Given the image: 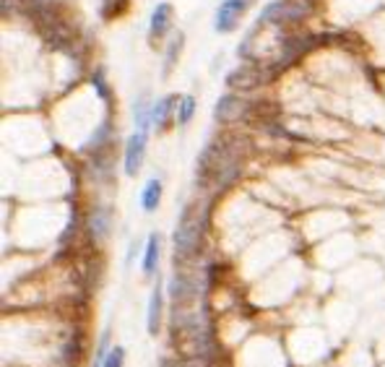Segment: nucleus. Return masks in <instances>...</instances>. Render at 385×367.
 <instances>
[{"label": "nucleus", "instance_id": "f257e3e1", "mask_svg": "<svg viewBox=\"0 0 385 367\" xmlns=\"http://www.w3.org/2000/svg\"><path fill=\"white\" fill-rule=\"evenodd\" d=\"M240 151L234 146H229L227 141H213L198 156L196 177L201 180V185L211 183L216 188H227L234 177L240 175Z\"/></svg>", "mask_w": 385, "mask_h": 367}, {"label": "nucleus", "instance_id": "f03ea898", "mask_svg": "<svg viewBox=\"0 0 385 367\" xmlns=\"http://www.w3.org/2000/svg\"><path fill=\"white\" fill-rule=\"evenodd\" d=\"M172 245H174V266H177V263L182 266L185 260L198 255V245H201V219H198V214H193L190 206L182 208Z\"/></svg>", "mask_w": 385, "mask_h": 367}, {"label": "nucleus", "instance_id": "7ed1b4c3", "mask_svg": "<svg viewBox=\"0 0 385 367\" xmlns=\"http://www.w3.org/2000/svg\"><path fill=\"white\" fill-rule=\"evenodd\" d=\"M307 14H310V3H302V0H295V3L276 0L271 6H265L258 26H263V23H281V21H300Z\"/></svg>", "mask_w": 385, "mask_h": 367}, {"label": "nucleus", "instance_id": "20e7f679", "mask_svg": "<svg viewBox=\"0 0 385 367\" xmlns=\"http://www.w3.org/2000/svg\"><path fill=\"white\" fill-rule=\"evenodd\" d=\"M167 292H169V297H172L174 305H180V307L196 302V297H198L196 276H190L185 268H174L172 279L167 284Z\"/></svg>", "mask_w": 385, "mask_h": 367}, {"label": "nucleus", "instance_id": "39448f33", "mask_svg": "<svg viewBox=\"0 0 385 367\" xmlns=\"http://www.w3.org/2000/svg\"><path fill=\"white\" fill-rule=\"evenodd\" d=\"M250 0H221L219 11H216V21H213V29L227 34L232 31L237 23H240V16L248 11Z\"/></svg>", "mask_w": 385, "mask_h": 367}, {"label": "nucleus", "instance_id": "423d86ee", "mask_svg": "<svg viewBox=\"0 0 385 367\" xmlns=\"http://www.w3.org/2000/svg\"><path fill=\"white\" fill-rule=\"evenodd\" d=\"M146 141H149L146 130H136V133L128 138V144H125V175L128 177H136L141 164H144Z\"/></svg>", "mask_w": 385, "mask_h": 367}, {"label": "nucleus", "instance_id": "0eeeda50", "mask_svg": "<svg viewBox=\"0 0 385 367\" xmlns=\"http://www.w3.org/2000/svg\"><path fill=\"white\" fill-rule=\"evenodd\" d=\"M248 107L240 97H234V94H224L219 102H216V107H213V120L221 122V125H227V122L240 120V117H248Z\"/></svg>", "mask_w": 385, "mask_h": 367}, {"label": "nucleus", "instance_id": "6e6552de", "mask_svg": "<svg viewBox=\"0 0 385 367\" xmlns=\"http://www.w3.org/2000/svg\"><path fill=\"white\" fill-rule=\"evenodd\" d=\"M273 73L260 70L258 65H240L227 76V84L232 89H255L258 84H265V78H271Z\"/></svg>", "mask_w": 385, "mask_h": 367}, {"label": "nucleus", "instance_id": "1a4fd4ad", "mask_svg": "<svg viewBox=\"0 0 385 367\" xmlns=\"http://www.w3.org/2000/svg\"><path fill=\"white\" fill-rule=\"evenodd\" d=\"M162 313H164V287L157 282L152 289V297H149V313H146L149 336H157L159 331H162Z\"/></svg>", "mask_w": 385, "mask_h": 367}, {"label": "nucleus", "instance_id": "9d476101", "mask_svg": "<svg viewBox=\"0 0 385 367\" xmlns=\"http://www.w3.org/2000/svg\"><path fill=\"white\" fill-rule=\"evenodd\" d=\"M86 227H89V238L94 240V243L105 240L107 235H110V227H112V211H110L107 206H97L89 214Z\"/></svg>", "mask_w": 385, "mask_h": 367}, {"label": "nucleus", "instance_id": "9b49d317", "mask_svg": "<svg viewBox=\"0 0 385 367\" xmlns=\"http://www.w3.org/2000/svg\"><path fill=\"white\" fill-rule=\"evenodd\" d=\"M177 105H180V100H177L174 94H169V97H164V100H159L157 105H154V110H152V122L157 125L159 133L169 128V122H172V112L177 110Z\"/></svg>", "mask_w": 385, "mask_h": 367}, {"label": "nucleus", "instance_id": "f8f14e48", "mask_svg": "<svg viewBox=\"0 0 385 367\" xmlns=\"http://www.w3.org/2000/svg\"><path fill=\"white\" fill-rule=\"evenodd\" d=\"M169 21H172V6L169 3H159L152 14V26H149V37L162 39L169 29Z\"/></svg>", "mask_w": 385, "mask_h": 367}, {"label": "nucleus", "instance_id": "ddd939ff", "mask_svg": "<svg viewBox=\"0 0 385 367\" xmlns=\"http://www.w3.org/2000/svg\"><path fill=\"white\" fill-rule=\"evenodd\" d=\"M162 203V180L152 177L149 183L144 185V193H141V206H144L146 214H154Z\"/></svg>", "mask_w": 385, "mask_h": 367}, {"label": "nucleus", "instance_id": "4468645a", "mask_svg": "<svg viewBox=\"0 0 385 367\" xmlns=\"http://www.w3.org/2000/svg\"><path fill=\"white\" fill-rule=\"evenodd\" d=\"M157 263H159V235H149L146 240V250H144V276L157 274Z\"/></svg>", "mask_w": 385, "mask_h": 367}, {"label": "nucleus", "instance_id": "2eb2a0df", "mask_svg": "<svg viewBox=\"0 0 385 367\" xmlns=\"http://www.w3.org/2000/svg\"><path fill=\"white\" fill-rule=\"evenodd\" d=\"M128 8H130V0H102V3H99V16H102L105 21H112V18L125 16Z\"/></svg>", "mask_w": 385, "mask_h": 367}, {"label": "nucleus", "instance_id": "dca6fc26", "mask_svg": "<svg viewBox=\"0 0 385 367\" xmlns=\"http://www.w3.org/2000/svg\"><path fill=\"white\" fill-rule=\"evenodd\" d=\"M182 31H177L172 39H169V47H167V55H164V68H162V73L164 76H169V70L174 68V63H177V58H180V50H182Z\"/></svg>", "mask_w": 385, "mask_h": 367}, {"label": "nucleus", "instance_id": "f3484780", "mask_svg": "<svg viewBox=\"0 0 385 367\" xmlns=\"http://www.w3.org/2000/svg\"><path fill=\"white\" fill-rule=\"evenodd\" d=\"M193 112H196V97H190V94L180 97V110H177V122H180V125H188L190 117H193Z\"/></svg>", "mask_w": 385, "mask_h": 367}, {"label": "nucleus", "instance_id": "a211bd4d", "mask_svg": "<svg viewBox=\"0 0 385 367\" xmlns=\"http://www.w3.org/2000/svg\"><path fill=\"white\" fill-rule=\"evenodd\" d=\"M81 346H83V334L81 331H76V339H70L68 344H65V349H63V360L76 362L78 357H81Z\"/></svg>", "mask_w": 385, "mask_h": 367}, {"label": "nucleus", "instance_id": "6ab92c4d", "mask_svg": "<svg viewBox=\"0 0 385 367\" xmlns=\"http://www.w3.org/2000/svg\"><path fill=\"white\" fill-rule=\"evenodd\" d=\"M110 331H102V339H99L97 349H94V367H102L107 360V354H110Z\"/></svg>", "mask_w": 385, "mask_h": 367}, {"label": "nucleus", "instance_id": "aec40b11", "mask_svg": "<svg viewBox=\"0 0 385 367\" xmlns=\"http://www.w3.org/2000/svg\"><path fill=\"white\" fill-rule=\"evenodd\" d=\"M125 365V349H122L120 344H115L112 349H110V354H107V360L102 367H122Z\"/></svg>", "mask_w": 385, "mask_h": 367}, {"label": "nucleus", "instance_id": "412c9836", "mask_svg": "<svg viewBox=\"0 0 385 367\" xmlns=\"http://www.w3.org/2000/svg\"><path fill=\"white\" fill-rule=\"evenodd\" d=\"M76 232H78V214H76V208H73L68 227H65V232H63V238H60V245L70 243V238H76Z\"/></svg>", "mask_w": 385, "mask_h": 367}, {"label": "nucleus", "instance_id": "4be33fe9", "mask_svg": "<svg viewBox=\"0 0 385 367\" xmlns=\"http://www.w3.org/2000/svg\"><path fill=\"white\" fill-rule=\"evenodd\" d=\"M91 81H94V89L99 92V97H102L105 102H110V89H107V84H105V76H102V70H99V73H94V78H91Z\"/></svg>", "mask_w": 385, "mask_h": 367}]
</instances>
